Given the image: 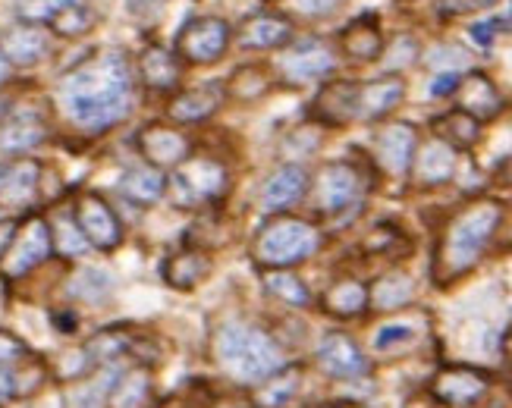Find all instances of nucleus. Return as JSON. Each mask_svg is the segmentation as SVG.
Returning <instances> with one entry per match:
<instances>
[{
  "mask_svg": "<svg viewBox=\"0 0 512 408\" xmlns=\"http://www.w3.org/2000/svg\"><path fill=\"white\" fill-rule=\"evenodd\" d=\"M10 396H16V387H13V371L0 368V405H4Z\"/></svg>",
  "mask_w": 512,
  "mask_h": 408,
  "instance_id": "nucleus-47",
  "label": "nucleus"
},
{
  "mask_svg": "<svg viewBox=\"0 0 512 408\" xmlns=\"http://www.w3.org/2000/svg\"><path fill=\"white\" fill-rule=\"evenodd\" d=\"M227 101V82H217V79H208L195 88H186L180 92L173 101H170V120L176 123H202L208 120L211 113L220 110V104Z\"/></svg>",
  "mask_w": 512,
  "mask_h": 408,
  "instance_id": "nucleus-17",
  "label": "nucleus"
},
{
  "mask_svg": "<svg viewBox=\"0 0 512 408\" xmlns=\"http://www.w3.org/2000/svg\"><path fill=\"white\" fill-rule=\"evenodd\" d=\"M19 408H26V405H19Z\"/></svg>",
  "mask_w": 512,
  "mask_h": 408,
  "instance_id": "nucleus-54",
  "label": "nucleus"
},
{
  "mask_svg": "<svg viewBox=\"0 0 512 408\" xmlns=\"http://www.w3.org/2000/svg\"><path fill=\"white\" fill-rule=\"evenodd\" d=\"M327 314H337V317H359L368 308V286L359 280H340L333 283L324 299H321Z\"/></svg>",
  "mask_w": 512,
  "mask_h": 408,
  "instance_id": "nucleus-31",
  "label": "nucleus"
},
{
  "mask_svg": "<svg viewBox=\"0 0 512 408\" xmlns=\"http://www.w3.org/2000/svg\"><path fill=\"white\" fill-rule=\"evenodd\" d=\"M4 176H7V167H4V164H0V183H4Z\"/></svg>",
  "mask_w": 512,
  "mask_h": 408,
  "instance_id": "nucleus-52",
  "label": "nucleus"
},
{
  "mask_svg": "<svg viewBox=\"0 0 512 408\" xmlns=\"http://www.w3.org/2000/svg\"><path fill=\"white\" fill-rule=\"evenodd\" d=\"M267 88H271V73H267L264 66L249 63V66H239V70L230 76L227 95H233L242 104H249V101H258Z\"/></svg>",
  "mask_w": 512,
  "mask_h": 408,
  "instance_id": "nucleus-35",
  "label": "nucleus"
},
{
  "mask_svg": "<svg viewBox=\"0 0 512 408\" xmlns=\"http://www.w3.org/2000/svg\"><path fill=\"white\" fill-rule=\"evenodd\" d=\"M459 73H443V76H437L434 79V85H431V95L434 98H447V95H456V88H459Z\"/></svg>",
  "mask_w": 512,
  "mask_h": 408,
  "instance_id": "nucleus-45",
  "label": "nucleus"
},
{
  "mask_svg": "<svg viewBox=\"0 0 512 408\" xmlns=\"http://www.w3.org/2000/svg\"><path fill=\"white\" fill-rule=\"evenodd\" d=\"M315 195H318V208L324 214H343L355 208L362 198V173L349 161H333L318 173Z\"/></svg>",
  "mask_w": 512,
  "mask_h": 408,
  "instance_id": "nucleus-9",
  "label": "nucleus"
},
{
  "mask_svg": "<svg viewBox=\"0 0 512 408\" xmlns=\"http://www.w3.org/2000/svg\"><path fill=\"white\" fill-rule=\"evenodd\" d=\"M340 44H343V54L352 57V60H377L384 51V35H381V26L374 22V16H359L352 19L349 26L340 32Z\"/></svg>",
  "mask_w": 512,
  "mask_h": 408,
  "instance_id": "nucleus-25",
  "label": "nucleus"
},
{
  "mask_svg": "<svg viewBox=\"0 0 512 408\" xmlns=\"http://www.w3.org/2000/svg\"><path fill=\"white\" fill-rule=\"evenodd\" d=\"M54 252V239H51V226L44 217H29L16 226V233L7 245L4 258H0V274L7 280H19L32 274L38 264H44Z\"/></svg>",
  "mask_w": 512,
  "mask_h": 408,
  "instance_id": "nucleus-6",
  "label": "nucleus"
},
{
  "mask_svg": "<svg viewBox=\"0 0 512 408\" xmlns=\"http://www.w3.org/2000/svg\"><path fill=\"white\" fill-rule=\"evenodd\" d=\"M29 358V346L10 330H0V368H16Z\"/></svg>",
  "mask_w": 512,
  "mask_h": 408,
  "instance_id": "nucleus-42",
  "label": "nucleus"
},
{
  "mask_svg": "<svg viewBox=\"0 0 512 408\" xmlns=\"http://www.w3.org/2000/svg\"><path fill=\"white\" fill-rule=\"evenodd\" d=\"M264 289L271 292L274 299L286 302V305H293V308H305L311 302V292L308 286L293 277L289 270H267V277H264Z\"/></svg>",
  "mask_w": 512,
  "mask_h": 408,
  "instance_id": "nucleus-37",
  "label": "nucleus"
},
{
  "mask_svg": "<svg viewBox=\"0 0 512 408\" xmlns=\"http://www.w3.org/2000/svg\"><path fill=\"white\" fill-rule=\"evenodd\" d=\"M208 274H211V261L198 248H183V252H176L164 261V280L173 289H195Z\"/></svg>",
  "mask_w": 512,
  "mask_h": 408,
  "instance_id": "nucleus-27",
  "label": "nucleus"
},
{
  "mask_svg": "<svg viewBox=\"0 0 512 408\" xmlns=\"http://www.w3.org/2000/svg\"><path fill=\"white\" fill-rule=\"evenodd\" d=\"M412 299H415V283L409 274H403V270L381 277L368 289V305H374L377 311H396V308L409 305Z\"/></svg>",
  "mask_w": 512,
  "mask_h": 408,
  "instance_id": "nucleus-30",
  "label": "nucleus"
},
{
  "mask_svg": "<svg viewBox=\"0 0 512 408\" xmlns=\"http://www.w3.org/2000/svg\"><path fill=\"white\" fill-rule=\"evenodd\" d=\"M214 408H252V402L242 396V393H227L214 402Z\"/></svg>",
  "mask_w": 512,
  "mask_h": 408,
  "instance_id": "nucleus-46",
  "label": "nucleus"
},
{
  "mask_svg": "<svg viewBox=\"0 0 512 408\" xmlns=\"http://www.w3.org/2000/svg\"><path fill=\"white\" fill-rule=\"evenodd\" d=\"M44 139H48V126H44L35 113H19V117H10L0 129V151L4 154H26L32 148H38Z\"/></svg>",
  "mask_w": 512,
  "mask_h": 408,
  "instance_id": "nucleus-26",
  "label": "nucleus"
},
{
  "mask_svg": "<svg viewBox=\"0 0 512 408\" xmlns=\"http://www.w3.org/2000/svg\"><path fill=\"white\" fill-rule=\"evenodd\" d=\"M355 104H359V82H327L311 104V117L327 126H343L355 117Z\"/></svg>",
  "mask_w": 512,
  "mask_h": 408,
  "instance_id": "nucleus-19",
  "label": "nucleus"
},
{
  "mask_svg": "<svg viewBox=\"0 0 512 408\" xmlns=\"http://www.w3.org/2000/svg\"><path fill=\"white\" fill-rule=\"evenodd\" d=\"M236 41H239V48H246V51H274L293 41V22L283 13L261 10L242 22Z\"/></svg>",
  "mask_w": 512,
  "mask_h": 408,
  "instance_id": "nucleus-16",
  "label": "nucleus"
},
{
  "mask_svg": "<svg viewBox=\"0 0 512 408\" xmlns=\"http://www.w3.org/2000/svg\"><path fill=\"white\" fill-rule=\"evenodd\" d=\"M487 390H491V377L469 365H450L437 371L431 380V396L447 408H469Z\"/></svg>",
  "mask_w": 512,
  "mask_h": 408,
  "instance_id": "nucleus-10",
  "label": "nucleus"
},
{
  "mask_svg": "<svg viewBox=\"0 0 512 408\" xmlns=\"http://www.w3.org/2000/svg\"><path fill=\"white\" fill-rule=\"evenodd\" d=\"M76 223L82 236L88 239V245L101 248V252H114V248L123 242V223L114 214V208L95 192H85L76 201Z\"/></svg>",
  "mask_w": 512,
  "mask_h": 408,
  "instance_id": "nucleus-8",
  "label": "nucleus"
},
{
  "mask_svg": "<svg viewBox=\"0 0 512 408\" xmlns=\"http://www.w3.org/2000/svg\"><path fill=\"white\" fill-rule=\"evenodd\" d=\"M456 98H459V110L469 113V117H475L478 123L494 120L497 113L503 110V95L497 92V85L484 73L462 76L459 88H456Z\"/></svg>",
  "mask_w": 512,
  "mask_h": 408,
  "instance_id": "nucleus-20",
  "label": "nucleus"
},
{
  "mask_svg": "<svg viewBox=\"0 0 512 408\" xmlns=\"http://www.w3.org/2000/svg\"><path fill=\"white\" fill-rule=\"evenodd\" d=\"M132 349V336L123 330H101L85 343V355L92 365H114L117 358H123Z\"/></svg>",
  "mask_w": 512,
  "mask_h": 408,
  "instance_id": "nucleus-34",
  "label": "nucleus"
},
{
  "mask_svg": "<svg viewBox=\"0 0 512 408\" xmlns=\"http://www.w3.org/2000/svg\"><path fill=\"white\" fill-rule=\"evenodd\" d=\"M318 248H321L318 226H311L308 220L299 217H274L258 230L252 242V258L261 267L286 270L293 264L308 261Z\"/></svg>",
  "mask_w": 512,
  "mask_h": 408,
  "instance_id": "nucleus-4",
  "label": "nucleus"
},
{
  "mask_svg": "<svg viewBox=\"0 0 512 408\" xmlns=\"http://www.w3.org/2000/svg\"><path fill=\"white\" fill-rule=\"evenodd\" d=\"M51 239H54V248L63 258H79V255L88 252V239L82 236L76 217H57Z\"/></svg>",
  "mask_w": 512,
  "mask_h": 408,
  "instance_id": "nucleus-40",
  "label": "nucleus"
},
{
  "mask_svg": "<svg viewBox=\"0 0 512 408\" xmlns=\"http://www.w3.org/2000/svg\"><path fill=\"white\" fill-rule=\"evenodd\" d=\"M305 192H308V170L299 164H283L267 176V183L261 186L258 204L264 214H283L286 208L299 204L305 198Z\"/></svg>",
  "mask_w": 512,
  "mask_h": 408,
  "instance_id": "nucleus-14",
  "label": "nucleus"
},
{
  "mask_svg": "<svg viewBox=\"0 0 512 408\" xmlns=\"http://www.w3.org/2000/svg\"><path fill=\"white\" fill-rule=\"evenodd\" d=\"M412 173L421 186H443L450 183L456 173V148H450L447 142L431 139L428 145H421L415 151L412 161Z\"/></svg>",
  "mask_w": 512,
  "mask_h": 408,
  "instance_id": "nucleus-22",
  "label": "nucleus"
},
{
  "mask_svg": "<svg viewBox=\"0 0 512 408\" xmlns=\"http://www.w3.org/2000/svg\"><path fill=\"white\" fill-rule=\"evenodd\" d=\"M154 402V383L145 368H132L120 374L110 393V408H151Z\"/></svg>",
  "mask_w": 512,
  "mask_h": 408,
  "instance_id": "nucleus-29",
  "label": "nucleus"
},
{
  "mask_svg": "<svg viewBox=\"0 0 512 408\" xmlns=\"http://www.w3.org/2000/svg\"><path fill=\"white\" fill-rule=\"evenodd\" d=\"M117 380H120L117 365H101L95 377L76 380L63 390V405L66 408H107Z\"/></svg>",
  "mask_w": 512,
  "mask_h": 408,
  "instance_id": "nucleus-23",
  "label": "nucleus"
},
{
  "mask_svg": "<svg viewBox=\"0 0 512 408\" xmlns=\"http://www.w3.org/2000/svg\"><path fill=\"white\" fill-rule=\"evenodd\" d=\"M217 355L236 380L264 383L286 368V358L277 339L252 324H227L217 336Z\"/></svg>",
  "mask_w": 512,
  "mask_h": 408,
  "instance_id": "nucleus-3",
  "label": "nucleus"
},
{
  "mask_svg": "<svg viewBox=\"0 0 512 408\" xmlns=\"http://www.w3.org/2000/svg\"><path fill=\"white\" fill-rule=\"evenodd\" d=\"M318 365L337 380H355V377L368 374V358L359 349V343L337 330L327 333L318 343Z\"/></svg>",
  "mask_w": 512,
  "mask_h": 408,
  "instance_id": "nucleus-13",
  "label": "nucleus"
},
{
  "mask_svg": "<svg viewBox=\"0 0 512 408\" xmlns=\"http://www.w3.org/2000/svg\"><path fill=\"white\" fill-rule=\"evenodd\" d=\"M120 189L129 201H136V204H154L164 192H167V179L161 170H154V167H132L123 173L120 179Z\"/></svg>",
  "mask_w": 512,
  "mask_h": 408,
  "instance_id": "nucleus-32",
  "label": "nucleus"
},
{
  "mask_svg": "<svg viewBox=\"0 0 512 408\" xmlns=\"http://www.w3.org/2000/svg\"><path fill=\"white\" fill-rule=\"evenodd\" d=\"M10 76H13V66L7 63L4 51H0V85H7V82H10Z\"/></svg>",
  "mask_w": 512,
  "mask_h": 408,
  "instance_id": "nucleus-50",
  "label": "nucleus"
},
{
  "mask_svg": "<svg viewBox=\"0 0 512 408\" xmlns=\"http://www.w3.org/2000/svg\"><path fill=\"white\" fill-rule=\"evenodd\" d=\"M296 390H299V371L296 368H283L280 374L264 380V387L258 393V402L264 408H280V405H286L289 399L296 396Z\"/></svg>",
  "mask_w": 512,
  "mask_h": 408,
  "instance_id": "nucleus-39",
  "label": "nucleus"
},
{
  "mask_svg": "<svg viewBox=\"0 0 512 408\" xmlns=\"http://www.w3.org/2000/svg\"><path fill=\"white\" fill-rule=\"evenodd\" d=\"M136 145L154 170H176L189 157V139L167 123H148L139 129Z\"/></svg>",
  "mask_w": 512,
  "mask_h": 408,
  "instance_id": "nucleus-11",
  "label": "nucleus"
},
{
  "mask_svg": "<svg viewBox=\"0 0 512 408\" xmlns=\"http://www.w3.org/2000/svg\"><path fill=\"white\" fill-rule=\"evenodd\" d=\"M0 51H4L10 66H35L38 60L48 57L51 38L35 22H19L0 32Z\"/></svg>",
  "mask_w": 512,
  "mask_h": 408,
  "instance_id": "nucleus-18",
  "label": "nucleus"
},
{
  "mask_svg": "<svg viewBox=\"0 0 512 408\" xmlns=\"http://www.w3.org/2000/svg\"><path fill=\"white\" fill-rule=\"evenodd\" d=\"M500 223H503V204L497 201H475L465 204L459 214H453L434 255V280L443 286L462 274H469L487 252L491 239L497 236Z\"/></svg>",
  "mask_w": 512,
  "mask_h": 408,
  "instance_id": "nucleus-2",
  "label": "nucleus"
},
{
  "mask_svg": "<svg viewBox=\"0 0 512 408\" xmlns=\"http://www.w3.org/2000/svg\"><path fill=\"white\" fill-rule=\"evenodd\" d=\"M333 66H337V57L327 48L324 41H299L293 44L283 60H280V70L289 82L296 85H305V82H321L333 73Z\"/></svg>",
  "mask_w": 512,
  "mask_h": 408,
  "instance_id": "nucleus-12",
  "label": "nucleus"
},
{
  "mask_svg": "<svg viewBox=\"0 0 512 408\" xmlns=\"http://www.w3.org/2000/svg\"><path fill=\"white\" fill-rule=\"evenodd\" d=\"M340 4L343 0H293V10L311 19H321V16H330Z\"/></svg>",
  "mask_w": 512,
  "mask_h": 408,
  "instance_id": "nucleus-43",
  "label": "nucleus"
},
{
  "mask_svg": "<svg viewBox=\"0 0 512 408\" xmlns=\"http://www.w3.org/2000/svg\"><path fill=\"white\" fill-rule=\"evenodd\" d=\"M308 408H327V405H308Z\"/></svg>",
  "mask_w": 512,
  "mask_h": 408,
  "instance_id": "nucleus-53",
  "label": "nucleus"
},
{
  "mask_svg": "<svg viewBox=\"0 0 512 408\" xmlns=\"http://www.w3.org/2000/svg\"><path fill=\"white\" fill-rule=\"evenodd\" d=\"M434 132H437V139L447 142L450 148H472L481 139V123L456 107L434 120Z\"/></svg>",
  "mask_w": 512,
  "mask_h": 408,
  "instance_id": "nucleus-33",
  "label": "nucleus"
},
{
  "mask_svg": "<svg viewBox=\"0 0 512 408\" xmlns=\"http://www.w3.org/2000/svg\"><path fill=\"white\" fill-rule=\"evenodd\" d=\"M13 233H16V223H0V258H4V252H7V245H10Z\"/></svg>",
  "mask_w": 512,
  "mask_h": 408,
  "instance_id": "nucleus-48",
  "label": "nucleus"
},
{
  "mask_svg": "<svg viewBox=\"0 0 512 408\" xmlns=\"http://www.w3.org/2000/svg\"><path fill=\"white\" fill-rule=\"evenodd\" d=\"M500 179H503L506 186H512V154L506 157V164L500 167Z\"/></svg>",
  "mask_w": 512,
  "mask_h": 408,
  "instance_id": "nucleus-51",
  "label": "nucleus"
},
{
  "mask_svg": "<svg viewBox=\"0 0 512 408\" xmlns=\"http://www.w3.org/2000/svg\"><path fill=\"white\" fill-rule=\"evenodd\" d=\"M227 186H230V176L224 164L214 161V157H189V161H183L173 170V179H170L173 201L183 204V208L208 204L224 195Z\"/></svg>",
  "mask_w": 512,
  "mask_h": 408,
  "instance_id": "nucleus-5",
  "label": "nucleus"
},
{
  "mask_svg": "<svg viewBox=\"0 0 512 408\" xmlns=\"http://www.w3.org/2000/svg\"><path fill=\"white\" fill-rule=\"evenodd\" d=\"M415 343V327L412 324H387L374 333V352H403Z\"/></svg>",
  "mask_w": 512,
  "mask_h": 408,
  "instance_id": "nucleus-41",
  "label": "nucleus"
},
{
  "mask_svg": "<svg viewBox=\"0 0 512 408\" xmlns=\"http://www.w3.org/2000/svg\"><path fill=\"white\" fill-rule=\"evenodd\" d=\"M38 176L41 167L35 161H19L7 167L4 183H0V204H7V208H26L38 192Z\"/></svg>",
  "mask_w": 512,
  "mask_h": 408,
  "instance_id": "nucleus-28",
  "label": "nucleus"
},
{
  "mask_svg": "<svg viewBox=\"0 0 512 408\" xmlns=\"http://www.w3.org/2000/svg\"><path fill=\"white\" fill-rule=\"evenodd\" d=\"M497 0H440L443 13H475V10H487L494 7Z\"/></svg>",
  "mask_w": 512,
  "mask_h": 408,
  "instance_id": "nucleus-44",
  "label": "nucleus"
},
{
  "mask_svg": "<svg viewBox=\"0 0 512 408\" xmlns=\"http://www.w3.org/2000/svg\"><path fill=\"white\" fill-rule=\"evenodd\" d=\"M415 151H418V132L409 123H393L377 132L374 157L387 173H393V176L409 173L412 161H415Z\"/></svg>",
  "mask_w": 512,
  "mask_h": 408,
  "instance_id": "nucleus-15",
  "label": "nucleus"
},
{
  "mask_svg": "<svg viewBox=\"0 0 512 408\" xmlns=\"http://www.w3.org/2000/svg\"><path fill=\"white\" fill-rule=\"evenodd\" d=\"M60 104L79 129L104 132L129 117L132 70L120 51L82 60L60 82Z\"/></svg>",
  "mask_w": 512,
  "mask_h": 408,
  "instance_id": "nucleus-1",
  "label": "nucleus"
},
{
  "mask_svg": "<svg viewBox=\"0 0 512 408\" xmlns=\"http://www.w3.org/2000/svg\"><path fill=\"white\" fill-rule=\"evenodd\" d=\"M110 289H114V277L101 267H82L70 283V292L82 302H101L110 296Z\"/></svg>",
  "mask_w": 512,
  "mask_h": 408,
  "instance_id": "nucleus-38",
  "label": "nucleus"
},
{
  "mask_svg": "<svg viewBox=\"0 0 512 408\" xmlns=\"http://www.w3.org/2000/svg\"><path fill=\"white\" fill-rule=\"evenodd\" d=\"M48 26L57 32V35H66V38H76L82 32H88L95 26V10L85 4V0H66V4L57 10V16L48 22Z\"/></svg>",
  "mask_w": 512,
  "mask_h": 408,
  "instance_id": "nucleus-36",
  "label": "nucleus"
},
{
  "mask_svg": "<svg viewBox=\"0 0 512 408\" xmlns=\"http://www.w3.org/2000/svg\"><path fill=\"white\" fill-rule=\"evenodd\" d=\"M406 98V82L387 76V79H374L368 85H359V104H355V117L362 120H381L399 101Z\"/></svg>",
  "mask_w": 512,
  "mask_h": 408,
  "instance_id": "nucleus-24",
  "label": "nucleus"
},
{
  "mask_svg": "<svg viewBox=\"0 0 512 408\" xmlns=\"http://www.w3.org/2000/svg\"><path fill=\"white\" fill-rule=\"evenodd\" d=\"M233 41V29L227 19L220 16H195L176 35V54H180L186 63L205 66V63H217L227 54Z\"/></svg>",
  "mask_w": 512,
  "mask_h": 408,
  "instance_id": "nucleus-7",
  "label": "nucleus"
},
{
  "mask_svg": "<svg viewBox=\"0 0 512 408\" xmlns=\"http://www.w3.org/2000/svg\"><path fill=\"white\" fill-rule=\"evenodd\" d=\"M161 0H129L132 13H148V10H158Z\"/></svg>",
  "mask_w": 512,
  "mask_h": 408,
  "instance_id": "nucleus-49",
  "label": "nucleus"
},
{
  "mask_svg": "<svg viewBox=\"0 0 512 408\" xmlns=\"http://www.w3.org/2000/svg\"><path fill=\"white\" fill-rule=\"evenodd\" d=\"M139 76L151 92H176L183 79V63L164 44H148L139 54Z\"/></svg>",
  "mask_w": 512,
  "mask_h": 408,
  "instance_id": "nucleus-21",
  "label": "nucleus"
}]
</instances>
